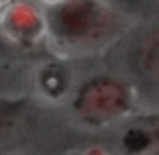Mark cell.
<instances>
[{"instance_id":"5b68a950","label":"cell","mask_w":159,"mask_h":155,"mask_svg":"<svg viewBox=\"0 0 159 155\" xmlns=\"http://www.w3.org/2000/svg\"><path fill=\"white\" fill-rule=\"evenodd\" d=\"M25 106H27L25 100H10V98L0 100V133L23 116Z\"/></svg>"},{"instance_id":"6da1fadb","label":"cell","mask_w":159,"mask_h":155,"mask_svg":"<svg viewBox=\"0 0 159 155\" xmlns=\"http://www.w3.org/2000/svg\"><path fill=\"white\" fill-rule=\"evenodd\" d=\"M47 25L51 35L67 47L98 45L114 31V16L98 0H63L53 6Z\"/></svg>"},{"instance_id":"7a4b0ae2","label":"cell","mask_w":159,"mask_h":155,"mask_svg":"<svg viewBox=\"0 0 159 155\" xmlns=\"http://www.w3.org/2000/svg\"><path fill=\"white\" fill-rule=\"evenodd\" d=\"M131 104L133 94L125 82L100 75L78 88L74 98V110L86 122L104 125L126 114Z\"/></svg>"},{"instance_id":"8992f818","label":"cell","mask_w":159,"mask_h":155,"mask_svg":"<svg viewBox=\"0 0 159 155\" xmlns=\"http://www.w3.org/2000/svg\"><path fill=\"white\" fill-rule=\"evenodd\" d=\"M114 2L126 6V8H147L151 4V0H114Z\"/></svg>"},{"instance_id":"277c9868","label":"cell","mask_w":159,"mask_h":155,"mask_svg":"<svg viewBox=\"0 0 159 155\" xmlns=\"http://www.w3.org/2000/svg\"><path fill=\"white\" fill-rule=\"evenodd\" d=\"M67 82H70V78H67V71L63 70V67L61 66H49V67L43 70L39 84H41L43 92H45L47 96L57 98V96L63 94Z\"/></svg>"},{"instance_id":"3957f363","label":"cell","mask_w":159,"mask_h":155,"mask_svg":"<svg viewBox=\"0 0 159 155\" xmlns=\"http://www.w3.org/2000/svg\"><path fill=\"white\" fill-rule=\"evenodd\" d=\"M126 63L139 75H159V29L141 35L126 51Z\"/></svg>"}]
</instances>
